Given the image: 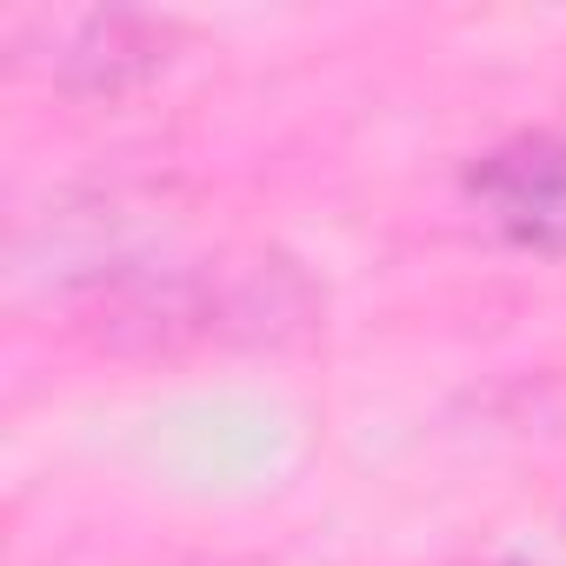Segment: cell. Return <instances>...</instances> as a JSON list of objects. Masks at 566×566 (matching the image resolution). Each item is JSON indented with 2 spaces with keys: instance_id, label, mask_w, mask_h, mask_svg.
Returning <instances> with one entry per match:
<instances>
[{
  "instance_id": "obj_2",
  "label": "cell",
  "mask_w": 566,
  "mask_h": 566,
  "mask_svg": "<svg viewBox=\"0 0 566 566\" xmlns=\"http://www.w3.org/2000/svg\"><path fill=\"white\" fill-rule=\"evenodd\" d=\"M67 48L48 61L67 94H127L167 67V28L147 14H74Z\"/></svg>"
},
{
  "instance_id": "obj_1",
  "label": "cell",
  "mask_w": 566,
  "mask_h": 566,
  "mask_svg": "<svg viewBox=\"0 0 566 566\" xmlns=\"http://www.w3.org/2000/svg\"><path fill=\"white\" fill-rule=\"evenodd\" d=\"M473 213L520 253L566 260V140L559 134H513L467 167Z\"/></svg>"
}]
</instances>
